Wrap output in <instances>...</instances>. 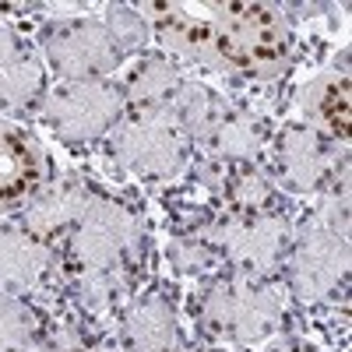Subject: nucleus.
<instances>
[{"instance_id":"1","label":"nucleus","mask_w":352,"mask_h":352,"mask_svg":"<svg viewBox=\"0 0 352 352\" xmlns=\"http://www.w3.org/2000/svg\"><path fill=\"white\" fill-rule=\"evenodd\" d=\"M208 25L215 36V50L226 64L264 71L285 53V25L272 8L226 4V8H215V21Z\"/></svg>"},{"instance_id":"2","label":"nucleus","mask_w":352,"mask_h":352,"mask_svg":"<svg viewBox=\"0 0 352 352\" xmlns=\"http://www.w3.org/2000/svg\"><path fill=\"white\" fill-rule=\"evenodd\" d=\"M120 96L106 81H71L46 106V120L64 138H92L116 116Z\"/></svg>"},{"instance_id":"3","label":"nucleus","mask_w":352,"mask_h":352,"mask_svg":"<svg viewBox=\"0 0 352 352\" xmlns=\"http://www.w3.org/2000/svg\"><path fill=\"white\" fill-rule=\"evenodd\" d=\"M184 138H187L184 120L162 113V106H159L152 113H141L138 120L120 134V155L138 173H166V169H173L176 162H180Z\"/></svg>"},{"instance_id":"4","label":"nucleus","mask_w":352,"mask_h":352,"mask_svg":"<svg viewBox=\"0 0 352 352\" xmlns=\"http://www.w3.org/2000/svg\"><path fill=\"white\" fill-rule=\"evenodd\" d=\"M50 60L60 74L85 81V74H99L109 64H116V36L96 21L67 25L50 36Z\"/></svg>"},{"instance_id":"5","label":"nucleus","mask_w":352,"mask_h":352,"mask_svg":"<svg viewBox=\"0 0 352 352\" xmlns=\"http://www.w3.org/2000/svg\"><path fill=\"white\" fill-rule=\"evenodd\" d=\"M272 292H257V289H222L212 296L208 310V324L215 331H232L240 338H254L272 324Z\"/></svg>"},{"instance_id":"6","label":"nucleus","mask_w":352,"mask_h":352,"mask_svg":"<svg viewBox=\"0 0 352 352\" xmlns=\"http://www.w3.org/2000/svg\"><path fill=\"white\" fill-rule=\"evenodd\" d=\"M43 180L39 148L14 127H0V208L28 197Z\"/></svg>"},{"instance_id":"7","label":"nucleus","mask_w":352,"mask_h":352,"mask_svg":"<svg viewBox=\"0 0 352 352\" xmlns=\"http://www.w3.org/2000/svg\"><path fill=\"white\" fill-rule=\"evenodd\" d=\"M39 92V67L21 39L0 32V109L18 113Z\"/></svg>"},{"instance_id":"8","label":"nucleus","mask_w":352,"mask_h":352,"mask_svg":"<svg viewBox=\"0 0 352 352\" xmlns=\"http://www.w3.org/2000/svg\"><path fill=\"white\" fill-rule=\"evenodd\" d=\"M159 36L166 46H173L180 56L187 60H201V64H212L222 60L219 50H215V36H212V25L208 21H197L190 14H184L180 8H159Z\"/></svg>"},{"instance_id":"9","label":"nucleus","mask_w":352,"mask_h":352,"mask_svg":"<svg viewBox=\"0 0 352 352\" xmlns=\"http://www.w3.org/2000/svg\"><path fill=\"white\" fill-rule=\"evenodd\" d=\"M124 240H127V219H124V212L96 208V215H88L81 222L74 254H78V261H88V264H109L116 257V250L124 247Z\"/></svg>"},{"instance_id":"10","label":"nucleus","mask_w":352,"mask_h":352,"mask_svg":"<svg viewBox=\"0 0 352 352\" xmlns=\"http://www.w3.org/2000/svg\"><path fill=\"white\" fill-rule=\"evenodd\" d=\"M278 166L292 187H314L324 169V148L314 131H289L278 148Z\"/></svg>"},{"instance_id":"11","label":"nucleus","mask_w":352,"mask_h":352,"mask_svg":"<svg viewBox=\"0 0 352 352\" xmlns=\"http://www.w3.org/2000/svg\"><path fill=\"white\" fill-rule=\"evenodd\" d=\"M169 88H173V67H166L162 60H141L124 85V99L141 116V113L159 109Z\"/></svg>"},{"instance_id":"12","label":"nucleus","mask_w":352,"mask_h":352,"mask_svg":"<svg viewBox=\"0 0 352 352\" xmlns=\"http://www.w3.org/2000/svg\"><path fill=\"white\" fill-rule=\"evenodd\" d=\"M310 109L317 116V124L335 138L349 134V78L345 74H331L324 78L314 92H310Z\"/></svg>"},{"instance_id":"13","label":"nucleus","mask_w":352,"mask_h":352,"mask_svg":"<svg viewBox=\"0 0 352 352\" xmlns=\"http://www.w3.org/2000/svg\"><path fill=\"white\" fill-rule=\"evenodd\" d=\"M278 236H282V226L275 219H254L232 236V254H236V261L247 264L250 272L264 268V264H272L275 254H278Z\"/></svg>"},{"instance_id":"14","label":"nucleus","mask_w":352,"mask_h":352,"mask_svg":"<svg viewBox=\"0 0 352 352\" xmlns=\"http://www.w3.org/2000/svg\"><path fill=\"white\" fill-rule=\"evenodd\" d=\"M173 338V317L152 303V307H141L134 317H131V324H127V342L134 349H144V352H159L166 349V342Z\"/></svg>"},{"instance_id":"15","label":"nucleus","mask_w":352,"mask_h":352,"mask_svg":"<svg viewBox=\"0 0 352 352\" xmlns=\"http://www.w3.org/2000/svg\"><path fill=\"white\" fill-rule=\"evenodd\" d=\"M36 268H39V250L14 232H0V285H8L11 278L28 282Z\"/></svg>"},{"instance_id":"16","label":"nucleus","mask_w":352,"mask_h":352,"mask_svg":"<svg viewBox=\"0 0 352 352\" xmlns=\"http://www.w3.org/2000/svg\"><path fill=\"white\" fill-rule=\"evenodd\" d=\"M28 331H32V317H28L18 303H11V300L0 303V352L18 349Z\"/></svg>"}]
</instances>
